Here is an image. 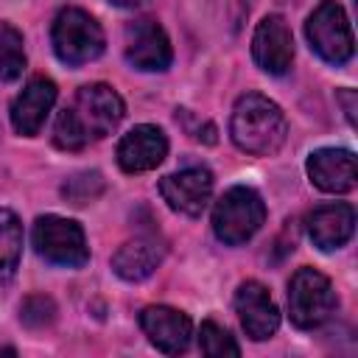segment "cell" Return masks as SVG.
Segmentation results:
<instances>
[{
    "instance_id": "obj_1",
    "label": "cell",
    "mask_w": 358,
    "mask_h": 358,
    "mask_svg": "<svg viewBox=\"0 0 358 358\" xmlns=\"http://www.w3.org/2000/svg\"><path fill=\"white\" fill-rule=\"evenodd\" d=\"M123 98L109 84H84L59 112L53 126V143L62 151H81L90 143L112 134L123 120Z\"/></svg>"
},
{
    "instance_id": "obj_2",
    "label": "cell",
    "mask_w": 358,
    "mask_h": 358,
    "mask_svg": "<svg viewBox=\"0 0 358 358\" xmlns=\"http://www.w3.org/2000/svg\"><path fill=\"white\" fill-rule=\"evenodd\" d=\"M229 137L241 151L252 157H271L282 148L288 137V123L282 109L271 98L260 92H246L235 101L229 117Z\"/></svg>"
},
{
    "instance_id": "obj_3",
    "label": "cell",
    "mask_w": 358,
    "mask_h": 358,
    "mask_svg": "<svg viewBox=\"0 0 358 358\" xmlns=\"http://www.w3.org/2000/svg\"><path fill=\"white\" fill-rule=\"evenodd\" d=\"M53 53L67 67H81L87 62H95L103 53V31L92 14L84 8H62L50 28Z\"/></svg>"
},
{
    "instance_id": "obj_4",
    "label": "cell",
    "mask_w": 358,
    "mask_h": 358,
    "mask_svg": "<svg viewBox=\"0 0 358 358\" xmlns=\"http://www.w3.org/2000/svg\"><path fill=\"white\" fill-rule=\"evenodd\" d=\"M266 221V204L257 190L246 185L229 187L213 210V232L221 243L227 246H241L246 243Z\"/></svg>"
},
{
    "instance_id": "obj_5",
    "label": "cell",
    "mask_w": 358,
    "mask_h": 358,
    "mask_svg": "<svg viewBox=\"0 0 358 358\" xmlns=\"http://www.w3.org/2000/svg\"><path fill=\"white\" fill-rule=\"evenodd\" d=\"M338 308V296L330 280L316 268H299L288 282V310L299 330L322 327Z\"/></svg>"
},
{
    "instance_id": "obj_6",
    "label": "cell",
    "mask_w": 358,
    "mask_h": 358,
    "mask_svg": "<svg viewBox=\"0 0 358 358\" xmlns=\"http://www.w3.org/2000/svg\"><path fill=\"white\" fill-rule=\"evenodd\" d=\"M305 34L310 48L324 59L327 64H347L355 53L352 28L347 20V11L336 0H324L313 8V14L305 22Z\"/></svg>"
},
{
    "instance_id": "obj_7",
    "label": "cell",
    "mask_w": 358,
    "mask_h": 358,
    "mask_svg": "<svg viewBox=\"0 0 358 358\" xmlns=\"http://www.w3.org/2000/svg\"><path fill=\"white\" fill-rule=\"evenodd\" d=\"M34 249L53 266L81 268L90 260L84 229L62 215H39L34 224Z\"/></svg>"
},
{
    "instance_id": "obj_8",
    "label": "cell",
    "mask_w": 358,
    "mask_h": 358,
    "mask_svg": "<svg viewBox=\"0 0 358 358\" xmlns=\"http://www.w3.org/2000/svg\"><path fill=\"white\" fill-rule=\"evenodd\" d=\"M126 45H123V53H126V62L134 67V70H143V73H162L171 67V59H173V50H171V39L168 34L162 31V25L157 20H134L126 25Z\"/></svg>"
},
{
    "instance_id": "obj_9",
    "label": "cell",
    "mask_w": 358,
    "mask_h": 358,
    "mask_svg": "<svg viewBox=\"0 0 358 358\" xmlns=\"http://www.w3.org/2000/svg\"><path fill=\"white\" fill-rule=\"evenodd\" d=\"M159 193L171 210L196 218L204 213V207L213 196V173L204 165L182 168V171L159 179Z\"/></svg>"
},
{
    "instance_id": "obj_10",
    "label": "cell",
    "mask_w": 358,
    "mask_h": 358,
    "mask_svg": "<svg viewBox=\"0 0 358 358\" xmlns=\"http://www.w3.org/2000/svg\"><path fill=\"white\" fill-rule=\"evenodd\" d=\"M252 56L268 76H285L294 62V36L280 14H268L257 22L252 36Z\"/></svg>"
},
{
    "instance_id": "obj_11",
    "label": "cell",
    "mask_w": 358,
    "mask_h": 358,
    "mask_svg": "<svg viewBox=\"0 0 358 358\" xmlns=\"http://www.w3.org/2000/svg\"><path fill=\"white\" fill-rule=\"evenodd\" d=\"M235 310H238V319L252 341H266L280 327V310H277L268 288L257 280H246L238 285Z\"/></svg>"
},
{
    "instance_id": "obj_12",
    "label": "cell",
    "mask_w": 358,
    "mask_h": 358,
    "mask_svg": "<svg viewBox=\"0 0 358 358\" xmlns=\"http://www.w3.org/2000/svg\"><path fill=\"white\" fill-rule=\"evenodd\" d=\"M140 327L148 336V341L165 355L185 352L187 344H190V333H193V324H190L187 313H182L176 308H168V305L143 308Z\"/></svg>"
},
{
    "instance_id": "obj_13",
    "label": "cell",
    "mask_w": 358,
    "mask_h": 358,
    "mask_svg": "<svg viewBox=\"0 0 358 358\" xmlns=\"http://www.w3.org/2000/svg\"><path fill=\"white\" fill-rule=\"evenodd\" d=\"M168 154V137L159 126L140 123L117 143V165L126 173H145L154 171Z\"/></svg>"
},
{
    "instance_id": "obj_14",
    "label": "cell",
    "mask_w": 358,
    "mask_h": 358,
    "mask_svg": "<svg viewBox=\"0 0 358 358\" xmlns=\"http://www.w3.org/2000/svg\"><path fill=\"white\" fill-rule=\"evenodd\" d=\"M305 229L316 249H322V252L341 249L355 232V210L347 201L313 207L305 218Z\"/></svg>"
},
{
    "instance_id": "obj_15",
    "label": "cell",
    "mask_w": 358,
    "mask_h": 358,
    "mask_svg": "<svg viewBox=\"0 0 358 358\" xmlns=\"http://www.w3.org/2000/svg\"><path fill=\"white\" fill-rule=\"evenodd\" d=\"M53 103H56V84L45 76L31 78L11 103V126L17 129V134L22 137L39 134Z\"/></svg>"
},
{
    "instance_id": "obj_16",
    "label": "cell",
    "mask_w": 358,
    "mask_h": 358,
    "mask_svg": "<svg viewBox=\"0 0 358 358\" xmlns=\"http://www.w3.org/2000/svg\"><path fill=\"white\" fill-rule=\"evenodd\" d=\"M308 176L324 193H350L358 179L355 154L347 148H319L308 157Z\"/></svg>"
},
{
    "instance_id": "obj_17",
    "label": "cell",
    "mask_w": 358,
    "mask_h": 358,
    "mask_svg": "<svg viewBox=\"0 0 358 358\" xmlns=\"http://www.w3.org/2000/svg\"><path fill=\"white\" fill-rule=\"evenodd\" d=\"M165 260V243L157 235H137L134 241H126L115 257L112 268L126 282H140L157 271V266Z\"/></svg>"
},
{
    "instance_id": "obj_18",
    "label": "cell",
    "mask_w": 358,
    "mask_h": 358,
    "mask_svg": "<svg viewBox=\"0 0 358 358\" xmlns=\"http://www.w3.org/2000/svg\"><path fill=\"white\" fill-rule=\"evenodd\" d=\"M22 257V224L20 218L0 207V285L8 282Z\"/></svg>"
},
{
    "instance_id": "obj_19",
    "label": "cell",
    "mask_w": 358,
    "mask_h": 358,
    "mask_svg": "<svg viewBox=\"0 0 358 358\" xmlns=\"http://www.w3.org/2000/svg\"><path fill=\"white\" fill-rule=\"evenodd\" d=\"M25 70L22 34L11 22H0V81H17Z\"/></svg>"
},
{
    "instance_id": "obj_20",
    "label": "cell",
    "mask_w": 358,
    "mask_h": 358,
    "mask_svg": "<svg viewBox=\"0 0 358 358\" xmlns=\"http://www.w3.org/2000/svg\"><path fill=\"white\" fill-rule=\"evenodd\" d=\"M199 347H201V352L210 355V358H224V355L238 358V355H241V347H238V341L229 336V330L221 327V324L213 322V319L201 322V330H199Z\"/></svg>"
},
{
    "instance_id": "obj_21",
    "label": "cell",
    "mask_w": 358,
    "mask_h": 358,
    "mask_svg": "<svg viewBox=\"0 0 358 358\" xmlns=\"http://www.w3.org/2000/svg\"><path fill=\"white\" fill-rule=\"evenodd\" d=\"M103 176L98 173V171H81V173H73L64 185H62V196L70 201V204H76V207H81V204H90V201H95L101 193H103Z\"/></svg>"
},
{
    "instance_id": "obj_22",
    "label": "cell",
    "mask_w": 358,
    "mask_h": 358,
    "mask_svg": "<svg viewBox=\"0 0 358 358\" xmlns=\"http://www.w3.org/2000/svg\"><path fill=\"white\" fill-rule=\"evenodd\" d=\"M56 319V302L45 294H31L22 299L20 305V322L31 330H42L48 324H53Z\"/></svg>"
},
{
    "instance_id": "obj_23",
    "label": "cell",
    "mask_w": 358,
    "mask_h": 358,
    "mask_svg": "<svg viewBox=\"0 0 358 358\" xmlns=\"http://www.w3.org/2000/svg\"><path fill=\"white\" fill-rule=\"evenodd\" d=\"M338 101L344 103V115L350 123H355V92L352 90H341L338 92Z\"/></svg>"
},
{
    "instance_id": "obj_24",
    "label": "cell",
    "mask_w": 358,
    "mask_h": 358,
    "mask_svg": "<svg viewBox=\"0 0 358 358\" xmlns=\"http://www.w3.org/2000/svg\"><path fill=\"white\" fill-rule=\"evenodd\" d=\"M109 3H115V6H120V8H137V6H143V3H148V0H109Z\"/></svg>"
}]
</instances>
